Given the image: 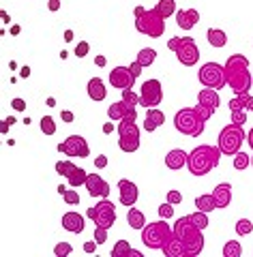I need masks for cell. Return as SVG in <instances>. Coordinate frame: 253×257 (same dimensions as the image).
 <instances>
[{"label":"cell","instance_id":"cell-1","mask_svg":"<svg viewBox=\"0 0 253 257\" xmlns=\"http://www.w3.org/2000/svg\"><path fill=\"white\" fill-rule=\"evenodd\" d=\"M251 82H253V73L249 71V58L242 54H232L225 60V84L238 94V92H249Z\"/></svg>","mask_w":253,"mask_h":257},{"label":"cell","instance_id":"cell-2","mask_svg":"<svg viewBox=\"0 0 253 257\" xmlns=\"http://www.w3.org/2000/svg\"><path fill=\"white\" fill-rule=\"evenodd\" d=\"M221 155L223 152L219 150V146H208V144L195 146L187 157V170L191 172V176H206L219 165Z\"/></svg>","mask_w":253,"mask_h":257},{"label":"cell","instance_id":"cell-3","mask_svg":"<svg viewBox=\"0 0 253 257\" xmlns=\"http://www.w3.org/2000/svg\"><path fill=\"white\" fill-rule=\"evenodd\" d=\"M198 225L191 221V216H181V219H176L174 223V234L183 240V244L187 248V257H195L204 251V236Z\"/></svg>","mask_w":253,"mask_h":257},{"label":"cell","instance_id":"cell-4","mask_svg":"<svg viewBox=\"0 0 253 257\" xmlns=\"http://www.w3.org/2000/svg\"><path fill=\"white\" fill-rule=\"evenodd\" d=\"M135 30L140 35H146L150 39H159L165 32V18H161L157 9H144V7H135Z\"/></svg>","mask_w":253,"mask_h":257},{"label":"cell","instance_id":"cell-5","mask_svg":"<svg viewBox=\"0 0 253 257\" xmlns=\"http://www.w3.org/2000/svg\"><path fill=\"white\" fill-rule=\"evenodd\" d=\"M204 124H206V120L198 114L195 107H183V109H178L174 116L176 131L187 135V138H200L204 133Z\"/></svg>","mask_w":253,"mask_h":257},{"label":"cell","instance_id":"cell-6","mask_svg":"<svg viewBox=\"0 0 253 257\" xmlns=\"http://www.w3.org/2000/svg\"><path fill=\"white\" fill-rule=\"evenodd\" d=\"M167 47L176 54V58L185 67H195L200 62V50L193 37H174L167 41Z\"/></svg>","mask_w":253,"mask_h":257},{"label":"cell","instance_id":"cell-7","mask_svg":"<svg viewBox=\"0 0 253 257\" xmlns=\"http://www.w3.org/2000/svg\"><path fill=\"white\" fill-rule=\"evenodd\" d=\"M244 140H247V133H244V128L238 126V124H234V122H230V124H225L221 128V133H219L217 146H219V150H221L223 155L234 157L236 152L240 150Z\"/></svg>","mask_w":253,"mask_h":257},{"label":"cell","instance_id":"cell-8","mask_svg":"<svg viewBox=\"0 0 253 257\" xmlns=\"http://www.w3.org/2000/svg\"><path fill=\"white\" fill-rule=\"evenodd\" d=\"M172 227H170V223H165V219L161 221H154V223H146L144 229H142V242L144 246L148 248H163V244L167 242V238L172 236Z\"/></svg>","mask_w":253,"mask_h":257},{"label":"cell","instance_id":"cell-9","mask_svg":"<svg viewBox=\"0 0 253 257\" xmlns=\"http://www.w3.org/2000/svg\"><path fill=\"white\" fill-rule=\"evenodd\" d=\"M86 216L95 225H99V227L110 229L112 225L116 223V206H114L108 197H101V202H97L95 206H91L86 210Z\"/></svg>","mask_w":253,"mask_h":257},{"label":"cell","instance_id":"cell-10","mask_svg":"<svg viewBox=\"0 0 253 257\" xmlns=\"http://www.w3.org/2000/svg\"><path fill=\"white\" fill-rule=\"evenodd\" d=\"M198 79L204 88H215V90L227 86L225 84V67L219 62H204L198 71Z\"/></svg>","mask_w":253,"mask_h":257},{"label":"cell","instance_id":"cell-11","mask_svg":"<svg viewBox=\"0 0 253 257\" xmlns=\"http://www.w3.org/2000/svg\"><path fill=\"white\" fill-rule=\"evenodd\" d=\"M118 148L122 152L140 150V128L133 120H120L118 122Z\"/></svg>","mask_w":253,"mask_h":257},{"label":"cell","instance_id":"cell-12","mask_svg":"<svg viewBox=\"0 0 253 257\" xmlns=\"http://www.w3.org/2000/svg\"><path fill=\"white\" fill-rule=\"evenodd\" d=\"M58 152L67 157H77V159H86L91 155V148H88V142L81 138V135H69L64 142L58 144Z\"/></svg>","mask_w":253,"mask_h":257},{"label":"cell","instance_id":"cell-13","mask_svg":"<svg viewBox=\"0 0 253 257\" xmlns=\"http://www.w3.org/2000/svg\"><path fill=\"white\" fill-rule=\"evenodd\" d=\"M56 172H58L60 176H64V178L69 180V184L73 189H77V187H81V184H86V178H88V174L81 170V167H77V165H73L71 161H56Z\"/></svg>","mask_w":253,"mask_h":257},{"label":"cell","instance_id":"cell-14","mask_svg":"<svg viewBox=\"0 0 253 257\" xmlns=\"http://www.w3.org/2000/svg\"><path fill=\"white\" fill-rule=\"evenodd\" d=\"M140 96H142V107L150 109L157 107L159 103L163 101V88L159 79H146L140 88Z\"/></svg>","mask_w":253,"mask_h":257},{"label":"cell","instance_id":"cell-15","mask_svg":"<svg viewBox=\"0 0 253 257\" xmlns=\"http://www.w3.org/2000/svg\"><path fill=\"white\" fill-rule=\"evenodd\" d=\"M135 75L131 73L129 67H116L110 71V86L118 88V90H129L133 84H135Z\"/></svg>","mask_w":253,"mask_h":257},{"label":"cell","instance_id":"cell-16","mask_svg":"<svg viewBox=\"0 0 253 257\" xmlns=\"http://www.w3.org/2000/svg\"><path fill=\"white\" fill-rule=\"evenodd\" d=\"M108 116H110V120H137V111H135V107L133 105H129L127 101H116V103H112V105L108 107Z\"/></svg>","mask_w":253,"mask_h":257},{"label":"cell","instance_id":"cell-17","mask_svg":"<svg viewBox=\"0 0 253 257\" xmlns=\"http://www.w3.org/2000/svg\"><path fill=\"white\" fill-rule=\"evenodd\" d=\"M118 193H120V202L122 206H135L137 204V197H140V189H137V184L131 182V180H127V178H122L118 180Z\"/></svg>","mask_w":253,"mask_h":257},{"label":"cell","instance_id":"cell-18","mask_svg":"<svg viewBox=\"0 0 253 257\" xmlns=\"http://www.w3.org/2000/svg\"><path fill=\"white\" fill-rule=\"evenodd\" d=\"M84 187L91 197H108L110 195V184L105 182L99 174H88Z\"/></svg>","mask_w":253,"mask_h":257},{"label":"cell","instance_id":"cell-19","mask_svg":"<svg viewBox=\"0 0 253 257\" xmlns=\"http://www.w3.org/2000/svg\"><path fill=\"white\" fill-rule=\"evenodd\" d=\"M86 216L84 214H79L75 210H71V212H64L62 214V229L64 231H71V234H81L86 227V223H84Z\"/></svg>","mask_w":253,"mask_h":257},{"label":"cell","instance_id":"cell-20","mask_svg":"<svg viewBox=\"0 0 253 257\" xmlns=\"http://www.w3.org/2000/svg\"><path fill=\"white\" fill-rule=\"evenodd\" d=\"M200 13L195 9H178L176 11V24L181 30H191L193 26H198Z\"/></svg>","mask_w":253,"mask_h":257},{"label":"cell","instance_id":"cell-21","mask_svg":"<svg viewBox=\"0 0 253 257\" xmlns=\"http://www.w3.org/2000/svg\"><path fill=\"white\" fill-rule=\"evenodd\" d=\"M163 255L165 257H187V248H185V244H183V240L178 238L174 231H172V236L167 238V242L163 244Z\"/></svg>","mask_w":253,"mask_h":257},{"label":"cell","instance_id":"cell-22","mask_svg":"<svg viewBox=\"0 0 253 257\" xmlns=\"http://www.w3.org/2000/svg\"><path fill=\"white\" fill-rule=\"evenodd\" d=\"M213 197L217 202V208H227L232 204V184L230 182H219L213 189Z\"/></svg>","mask_w":253,"mask_h":257},{"label":"cell","instance_id":"cell-23","mask_svg":"<svg viewBox=\"0 0 253 257\" xmlns=\"http://www.w3.org/2000/svg\"><path fill=\"white\" fill-rule=\"evenodd\" d=\"M198 103L215 111L219 105H221V99H219V92L215 90V88H202V90L198 92Z\"/></svg>","mask_w":253,"mask_h":257},{"label":"cell","instance_id":"cell-24","mask_svg":"<svg viewBox=\"0 0 253 257\" xmlns=\"http://www.w3.org/2000/svg\"><path fill=\"white\" fill-rule=\"evenodd\" d=\"M86 92L91 96L93 101H105V96H108V88H105V82L101 77H93L88 79V86H86Z\"/></svg>","mask_w":253,"mask_h":257},{"label":"cell","instance_id":"cell-25","mask_svg":"<svg viewBox=\"0 0 253 257\" xmlns=\"http://www.w3.org/2000/svg\"><path fill=\"white\" fill-rule=\"evenodd\" d=\"M187 157H189V152H185L181 148H174V150H170L167 155H165V165L170 167V170H183V167L187 165Z\"/></svg>","mask_w":253,"mask_h":257},{"label":"cell","instance_id":"cell-26","mask_svg":"<svg viewBox=\"0 0 253 257\" xmlns=\"http://www.w3.org/2000/svg\"><path fill=\"white\" fill-rule=\"evenodd\" d=\"M163 122H165V114L157 107H150L144 116V131L150 133V131H154V128H159Z\"/></svg>","mask_w":253,"mask_h":257},{"label":"cell","instance_id":"cell-27","mask_svg":"<svg viewBox=\"0 0 253 257\" xmlns=\"http://www.w3.org/2000/svg\"><path fill=\"white\" fill-rule=\"evenodd\" d=\"M112 257H144V255L140 251H135V248H131L129 240H118L112 246Z\"/></svg>","mask_w":253,"mask_h":257},{"label":"cell","instance_id":"cell-28","mask_svg":"<svg viewBox=\"0 0 253 257\" xmlns=\"http://www.w3.org/2000/svg\"><path fill=\"white\" fill-rule=\"evenodd\" d=\"M206 41H208V45H213L215 50H221V47L227 45V35L219 28H208L206 30Z\"/></svg>","mask_w":253,"mask_h":257},{"label":"cell","instance_id":"cell-29","mask_svg":"<svg viewBox=\"0 0 253 257\" xmlns=\"http://www.w3.org/2000/svg\"><path fill=\"white\" fill-rule=\"evenodd\" d=\"M127 223L131 225V229H144V225H146V216L142 210H137V208H129V212H127Z\"/></svg>","mask_w":253,"mask_h":257},{"label":"cell","instance_id":"cell-30","mask_svg":"<svg viewBox=\"0 0 253 257\" xmlns=\"http://www.w3.org/2000/svg\"><path fill=\"white\" fill-rule=\"evenodd\" d=\"M195 208L202 212H213L215 208H217V202H215V197H213V193H206V195H198L195 197Z\"/></svg>","mask_w":253,"mask_h":257},{"label":"cell","instance_id":"cell-31","mask_svg":"<svg viewBox=\"0 0 253 257\" xmlns=\"http://www.w3.org/2000/svg\"><path fill=\"white\" fill-rule=\"evenodd\" d=\"M154 9H157V11L161 13V18H165V20L172 18V15L178 11V9H176V0H159Z\"/></svg>","mask_w":253,"mask_h":257},{"label":"cell","instance_id":"cell-32","mask_svg":"<svg viewBox=\"0 0 253 257\" xmlns=\"http://www.w3.org/2000/svg\"><path fill=\"white\" fill-rule=\"evenodd\" d=\"M154 58H157V50H152V47H144V50L137 52V58L135 60L146 69V67H150V64L154 62Z\"/></svg>","mask_w":253,"mask_h":257},{"label":"cell","instance_id":"cell-33","mask_svg":"<svg viewBox=\"0 0 253 257\" xmlns=\"http://www.w3.org/2000/svg\"><path fill=\"white\" fill-rule=\"evenodd\" d=\"M251 165V157L247 155V152H236L234 155V170H238V172H244L247 167Z\"/></svg>","mask_w":253,"mask_h":257},{"label":"cell","instance_id":"cell-34","mask_svg":"<svg viewBox=\"0 0 253 257\" xmlns=\"http://www.w3.org/2000/svg\"><path fill=\"white\" fill-rule=\"evenodd\" d=\"M249 96H251L249 92H238V94H236L230 103H227V105H230V111H232V109H247V101H249Z\"/></svg>","mask_w":253,"mask_h":257},{"label":"cell","instance_id":"cell-35","mask_svg":"<svg viewBox=\"0 0 253 257\" xmlns=\"http://www.w3.org/2000/svg\"><path fill=\"white\" fill-rule=\"evenodd\" d=\"M242 255V246L238 240H230V242H225L223 246V257H240Z\"/></svg>","mask_w":253,"mask_h":257},{"label":"cell","instance_id":"cell-36","mask_svg":"<svg viewBox=\"0 0 253 257\" xmlns=\"http://www.w3.org/2000/svg\"><path fill=\"white\" fill-rule=\"evenodd\" d=\"M39 128H41V133L43 135H54L56 133V122H54V118L52 116H43L39 120Z\"/></svg>","mask_w":253,"mask_h":257},{"label":"cell","instance_id":"cell-37","mask_svg":"<svg viewBox=\"0 0 253 257\" xmlns=\"http://www.w3.org/2000/svg\"><path fill=\"white\" fill-rule=\"evenodd\" d=\"M253 231V223L249 219H238L236 221V234L238 236H249Z\"/></svg>","mask_w":253,"mask_h":257},{"label":"cell","instance_id":"cell-38","mask_svg":"<svg viewBox=\"0 0 253 257\" xmlns=\"http://www.w3.org/2000/svg\"><path fill=\"white\" fill-rule=\"evenodd\" d=\"M122 101H127L129 105H133V107L142 105V96L137 94V92H133L131 88H129V90H122Z\"/></svg>","mask_w":253,"mask_h":257},{"label":"cell","instance_id":"cell-39","mask_svg":"<svg viewBox=\"0 0 253 257\" xmlns=\"http://www.w3.org/2000/svg\"><path fill=\"white\" fill-rule=\"evenodd\" d=\"M189 216H191V221L198 225L200 229H206V227H208V212L198 210V212H193V214H189Z\"/></svg>","mask_w":253,"mask_h":257},{"label":"cell","instance_id":"cell-40","mask_svg":"<svg viewBox=\"0 0 253 257\" xmlns=\"http://www.w3.org/2000/svg\"><path fill=\"white\" fill-rule=\"evenodd\" d=\"M73 253V246L69 244V242H58L54 246V255L56 257H67V255H71Z\"/></svg>","mask_w":253,"mask_h":257},{"label":"cell","instance_id":"cell-41","mask_svg":"<svg viewBox=\"0 0 253 257\" xmlns=\"http://www.w3.org/2000/svg\"><path fill=\"white\" fill-rule=\"evenodd\" d=\"M232 122L244 126V122H247V109H232Z\"/></svg>","mask_w":253,"mask_h":257},{"label":"cell","instance_id":"cell-42","mask_svg":"<svg viewBox=\"0 0 253 257\" xmlns=\"http://www.w3.org/2000/svg\"><path fill=\"white\" fill-rule=\"evenodd\" d=\"M62 199H64V202H67L69 206H77V204H79V195H77V191H73V187L62 193Z\"/></svg>","mask_w":253,"mask_h":257},{"label":"cell","instance_id":"cell-43","mask_svg":"<svg viewBox=\"0 0 253 257\" xmlns=\"http://www.w3.org/2000/svg\"><path fill=\"white\" fill-rule=\"evenodd\" d=\"M159 216H161V219H172V216H174V206L170 202L161 204L159 206Z\"/></svg>","mask_w":253,"mask_h":257},{"label":"cell","instance_id":"cell-44","mask_svg":"<svg viewBox=\"0 0 253 257\" xmlns=\"http://www.w3.org/2000/svg\"><path fill=\"white\" fill-rule=\"evenodd\" d=\"M88 52H91V45H88V41H81V43L75 45V52H73V54H75L77 58H86Z\"/></svg>","mask_w":253,"mask_h":257},{"label":"cell","instance_id":"cell-45","mask_svg":"<svg viewBox=\"0 0 253 257\" xmlns=\"http://www.w3.org/2000/svg\"><path fill=\"white\" fill-rule=\"evenodd\" d=\"M165 197H167V202L172 204V206H178V204L183 202V193H181V191H174V189H172V191H167V195H165Z\"/></svg>","mask_w":253,"mask_h":257},{"label":"cell","instance_id":"cell-46","mask_svg":"<svg viewBox=\"0 0 253 257\" xmlns=\"http://www.w3.org/2000/svg\"><path fill=\"white\" fill-rule=\"evenodd\" d=\"M93 238H95L99 244H105V240H108V229H105V227H99V225H97V227H95V236H93Z\"/></svg>","mask_w":253,"mask_h":257},{"label":"cell","instance_id":"cell-47","mask_svg":"<svg viewBox=\"0 0 253 257\" xmlns=\"http://www.w3.org/2000/svg\"><path fill=\"white\" fill-rule=\"evenodd\" d=\"M195 109H198V114L204 118V120H210V116H213L215 114V111L213 109H208V107H204V105H200V103H198V105H195Z\"/></svg>","mask_w":253,"mask_h":257},{"label":"cell","instance_id":"cell-48","mask_svg":"<svg viewBox=\"0 0 253 257\" xmlns=\"http://www.w3.org/2000/svg\"><path fill=\"white\" fill-rule=\"evenodd\" d=\"M97 246H99V242H97V240L93 238V240H88V242H84V251H86V253H95Z\"/></svg>","mask_w":253,"mask_h":257},{"label":"cell","instance_id":"cell-49","mask_svg":"<svg viewBox=\"0 0 253 257\" xmlns=\"http://www.w3.org/2000/svg\"><path fill=\"white\" fill-rule=\"evenodd\" d=\"M95 167H97V170H103V167H108V157H105V155L97 157L95 159Z\"/></svg>","mask_w":253,"mask_h":257},{"label":"cell","instance_id":"cell-50","mask_svg":"<svg viewBox=\"0 0 253 257\" xmlns=\"http://www.w3.org/2000/svg\"><path fill=\"white\" fill-rule=\"evenodd\" d=\"M129 69H131V73L135 75V77H140V73H142V71H144V67H142V64L140 62H133V64H129Z\"/></svg>","mask_w":253,"mask_h":257},{"label":"cell","instance_id":"cell-51","mask_svg":"<svg viewBox=\"0 0 253 257\" xmlns=\"http://www.w3.org/2000/svg\"><path fill=\"white\" fill-rule=\"evenodd\" d=\"M60 118L64 120V122H75V116H73V111H69V109H62Z\"/></svg>","mask_w":253,"mask_h":257},{"label":"cell","instance_id":"cell-52","mask_svg":"<svg viewBox=\"0 0 253 257\" xmlns=\"http://www.w3.org/2000/svg\"><path fill=\"white\" fill-rule=\"evenodd\" d=\"M11 105H13V109H20V111H24V109H26V101H24V99H13Z\"/></svg>","mask_w":253,"mask_h":257},{"label":"cell","instance_id":"cell-53","mask_svg":"<svg viewBox=\"0 0 253 257\" xmlns=\"http://www.w3.org/2000/svg\"><path fill=\"white\" fill-rule=\"evenodd\" d=\"M47 9H50V11H58L60 9V0H47Z\"/></svg>","mask_w":253,"mask_h":257},{"label":"cell","instance_id":"cell-54","mask_svg":"<svg viewBox=\"0 0 253 257\" xmlns=\"http://www.w3.org/2000/svg\"><path fill=\"white\" fill-rule=\"evenodd\" d=\"M105 62H108V58H105V56H95V64H97V67H105Z\"/></svg>","mask_w":253,"mask_h":257},{"label":"cell","instance_id":"cell-55","mask_svg":"<svg viewBox=\"0 0 253 257\" xmlns=\"http://www.w3.org/2000/svg\"><path fill=\"white\" fill-rule=\"evenodd\" d=\"M112 131H114V122H105V124H103V133L110 135Z\"/></svg>","mask_w":253,"mask_h":257},{"label":"cell","instance_id":"cell-56","mask_svg":"<svg viewBox=\"0 0 253 257\" xmlns=\"http://www.w3.org/2000/svg\"><path fill=\"white\" fill-rule=\"evenodd\" d=\"M28 75H30V67H22V71H20V77L26 79Z\"/></svg>","mask_w":253,"mask_h":257},{"label":"cell","instance_id":"cell-57","mask_svg":"<svg viewBox=\"0 0 253 257\" xmlns=\"http://www.w3.org/2000/svg\"><path fill=\"white\" fill-rule=\"evenodd\" d=\"M73 37H75V35H73V30H67V32H64V41H73Z\"/></svg>","mask_w":253,"mask_h":257},{"label":"cell","instance_id":"cell-58","mask_svg":"<svg viewBox=\"0 0 253 257\" xmlns=\"http://www.w3.org/2000/svg\"><path fill=\"white\" fill-rule=\"evenodd\" d=\"M247 142H249V146H251V150H253V128L247 133Z\"/></svg>","mask_w":253,"mask_h":257},{"label":"cell","instance_id":"cell-59","mask_svg":"<svg viewBox=\"0 0 253 257\" xmlns=\"http://www.w3.org/2000/svg\"><path fill=\"white\" fill-rule=\"evenodd\" d=\"M247 111H253V96H249V101H247Z\"/></svg>","mask_w":253,"mask_h":257},{"label":"cell","instance_id":"cell-60","mask_svg":"<svg viewBox=\"0 0 253 257\" xmlns=\"http://www.w3.org/2000/svg\"><path fill=\"white\" fill-rule=\"evenodd\" d=\"M45 105H50V107H54V105H56V99H54V96H50V99H47Z\"/></svg>","mask_w":253,"mask_h":257},{"label":"cell","instance_id":"cell-61","mask_svg":"<svg viewBox=\"0 0 253 257\" xmlns=\"http://www.w3.org/2000/svg\"><path fill=\"white\" fill-rule=\"evenodd\" d=\"M56 191H58V193H60V195H62V193H64V191H67V187H64V184H60V187H58V189H56Z\"/></svg>","mask_w":253,"mask_h":257},{"label":"cell","instance_id":"cell-62","mask_svg":"<svg viewBox=\"0 0 253 257\" xmlns=\"http://www.w3.org/2000/svg\"><path fill=\"white\" fill-rule=\"evenodd\" d=\"M251 167H253V155H251Z\"/></svg>","mask_w":253,"mask_h":257}]
</instances>
